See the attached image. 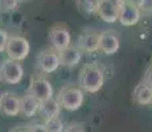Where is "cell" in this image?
Here are the masks:
<instances>
[{
  "mask_svg": "<svg viewBox=\"0 0 152 132\" xmlns=\"http://www.w3.org/2000/svg\"><path fill=\"white\" fill-rule=\"evenodd\" d=\"M21 0H0V11L1 12H12L19 7Z\"/></svg>",
  "mask_w": 152,
  "mask_h": 132,
  "instance_id": "obj_19",
  "label": "cell"
},
{
  "mask_svg": "<svg viewBox=\"0 0 152 132\" xmlns=\"http://www.w3.org/2000/svg\"><path fill=\"white\" fill-rule=\"evenodd\" d=\"M132 98L135 101V103L139 106L151 104L152 103V89L142 82V83L136 85V87L134 89Z\"/></svg>",
  "mask_w": 152,
  "mask_h": 132,
  "instance_id": "obj_16",
  "label": "cell"
},
{
  "mask_svg": "<svg viewBox=\"0 0 152 132\" xmlns=\"http://www.w3.org/2000/svg\"><path fill=\"white\" fill-rule=\"evenodd\" d=\"M61 108L62 107H61L58 99L52 98V99H48V101H44L40 103L39 115L41 116V119L44 122H46V120H49V119H53V118L60 116Z\"/></svg>",
  "mask_w": 152,
  "mask_h": 132,
  "instance_id": "obj_14",
  "label": "cell"
},
{
  "mask_svg": "<svg viewBox=\"0 0 152 132\" xmlns=\"http://www.w3.org/2000/svg\"><path fill=\"white\" fill-rule=\"evenodd\" d=\"M142 16H152V0H142L139 4Z\"/></svg>",
  "mask_w": 152,
  "mask_h": 132,
  "instance_id": "obj_20",
  "label": "cell"
},
{
  "mask_svg": "<svg viewBox=\"0 0 152 132\" xmlns=\"http://www.w3.org/2000/svg\"><path fill=\"white\" fill-rule=\"evenodd\" d=\"M28 131L29 132H48L45 128V125L44 124H39V123H36V124H32L31 127H28Z\"/></svg>",
  "mask_w": 152,
  "mask_h": 132,
  "instance_id": "obj_23",
  "label": "cell"
},
{
  "mask_svg": "<svg viewBox=\"0 0 152 132\" xmlns=\"http://www.w3.org/2000/svg\"><path fill=\"white\" fill-rule=\"evenodd\" d=\"M0 74H1L3 82L8 85H17L24 78V67L17 61L7 58L0 65Z\"/></svg>",
  "mask_w": 152,
  "mask_h": 132,
  "instance_id": "obj_5",
  "label": "cell"
},
{
  "mask_svg": "<svg viewBox=\"0 0 152 132\" xmlns=\"http://www.w3.org/2000/svg\"><path fill=\"white\" fill-rule=\"evenodd\" d=\"M121 48V40L115 31H104L99 36V50L107 55H113Z\"/></svg>",
  "mask_w": 152,
  "mask_h": 132,
  "instance_id": "obj_10",
  "label": "cell"
},
{
  "mask_svg": "<svg viewBox=\"0 0 152 132\" xmlns=\"http://www.w3.org/2000/svg\"><path fill=\"white\" fill-rule=\"evenodd\" d=\"M1 81H3V79H1V74H0V83H1Z\"/></svg>",
  "mask_w": 152,
  "mask_h": 132,
  "instance_id": "obj_27",
  "label": "cell"
},
{
  "mask_svg": "<svg viewBox=\"0 0 152 132\" xmlns=\"http://www.w3.org/2000/svg\"><path fill=\"white\" fill-rule=\"evenodd\" d=\"M143 83H145L147 86H150L152 89V67L147 70V73H145L144 75V79H143Z\"/></svg>",
  "mask_w": 152,
  "mask_h": 132,
  "instance_id": "obj_24",
  "label": "cell"
},
{
  "mask_svg": "<svg viewBox=\"0 0 152 132\" xmlns=\"http://www.w3.org/2000/svg\"><path fill=\"white\" fill-rule=\"evenodd\" d=\"M60 55V61H61V66L65 67H75L82 60V52L77 48V46H72L64 49V50L58 52Z\"/></svg>",
  "mask_w": 152,
  "mask_h": 132,
  "instance_id": "obj_13",
  "label": "cell"
},
{
  "mask_svg": "<svg viewBox=\"0 0 152 132\" xmlns=\"http://www.w3.org/2000/svg\"><path fill=\"white\" fill-rule=\"evenodd\" d=\"M8 39H10V36H8L7 31H4V29L0 28V53L5 52V48H7Z\"/></svg>",
  "mask_w": 152,
  "mask_h": 132,
  "instance_id": "obj_21",
  "label": "cell"
},
{
  "mask_svg": "<svg viewBox=\"0 0 152 132\" xmlns=\"http://www.w3.org/2000/svg\"><path fill=\"white\" fill-rule=\"evenodd\" d=\"M77 4L85 13H97V0H77Z\"/></svg>",
  "mask_w": 152,
  "mask_h": 132,
  "instance_id": "obj_18",
  "label": "cell"
},
{
  "mask_svg": "<svg viewBox=\"0 0 152 132\" xmlns=\"http://www.w3.org/2000/svg\"><path fill=\"white\" fill-rule=\"evenodd\" d=\"M0 114L4 116H17L20 114V96L11 91L0 94Z\"/></svg>",
  "mask_w": 152,
  "mask_h": 132,
  "instance_id": "obj_9",
  "label": "cell"
},
{
  "mask_svg": "<svg viewBox=\"0 0 152 132\" xmlns=\"http://www.w3.org/2000/svg\"><path fill=\"white\" fill-rule=\"evenodd\" d=\"M28 94L32 95L33 98H36L37 101L41 103L44 101H48V99L53 98V86L52 83L44 77H36L32 79L31 85H29Z\"/></svg>",
  "mask_w": 152,
  "mask_h": 132,
  "instance_id": "obj_8",
  "label": "cell"
},
{
  "mask_svg": "<svg viewBox=\"0 0 152 132\" xmlns=\"http://www.w3.org/2000/svg\"><path fill=\"white\" fill-rule=\"evenodd\" d=\"M48 40L52 45V49L61 52L72 45V33L65 24H54L48 32Z\"/></svg>",
  "mask_w": 152,
  "mask_h": 132,
  "instance_id": "obj_4",
  "label": "cell"
},
{
  "mask_svg": "<svg viewBox=\"0 0 152 132\" xmlns=\"http://www.w3.org/2000/svg\"><path fill=\"white\" fill-rule=\"evenodd\" d=\"M44 125H45L48 132H64L65 131V124H64V122L61 120L60 116L44 122Z\"/></svg>",
  "mask_w": 152,
  "mask_h": 132,
  "instance_id": "obj_17",
  "label": "cell"
},
{
  "mask_svg": "<svg viewBox=\"0 0 152 132\" xmlns=\"http://www.w3.org/2000/svg\"><path fill=\"white\" fill-rule=\"evenodd\" d=\"M104 85V73L95 63H87L81 69L80 73V87L83 93L95 94Z\"/></svg>",
  "mask_w": 152,
  "mask_h": 132,
  "instance_id": "obj_1",
  "label": "cell"
},
{
  "mask_svg": "<svg viewBox=\"0 0 152 132\" xmlns=\"http://www.w3.org/2000/svg\"><path fill=\"white\" fill-rule=\"evenodd\" d=\"M40 102L27 93L25 95L20 96V114L25 118H33L39 114Z\"/></svg>",
  "mask_w": 152,
  "mask_h": 132,
  "instance_id": "obj_15",
  "label": "cell"
},
{
  "mask_svg": "<svg viewBox=\"0 0 152 132\" xmlns=\"http://www.w3.org/2000/svg\"><path fill=\"white\" fill-rule=\"evenodd\" d=\"M64 132H85L83 124L82 123H70L69 125L65 127V131Z\"/></svg>",
  "mask_w": 152,
  "mask_h": 132,
  "instance_id": "obj_22",
  "label": "cell"
},
{
  "mask_svg": "<svg viewBox=\"0 0 152 132\" xmlns=\"http://www.w3.org/2000/svg\"><path fill=\"white\" fill-rule=\"evenodd\" d=\"M123 3H128V4H132V5H138L139 7V4H140V1L142 0H122Z\"/></svg>",
  "mask_w": 152,
  "mask_h": 132,
  "instance_id": "obj_25",
  "label": "cell"
},
{
  "mask_svg": "<svg viewBox=\"0 0 152 132\" xmlns=\"http://www.w3.org/2000/svg\"><path fill=\"white\" fill-rule=\"evenodd\" d=\"M36 61L39 70L44 74L54 73L61 66L60 55H58V52H56L54 49H42L37 54Z\"/></svg>",
  "mask_w": 152,
  "mask_h": 132,
  "instance_id": "obj_7",
  "label": "cell"
},
{
  "mask_svg": "<svg viewBox=\"0 0 152 132\" xmlns=\"http://www.w3.org/2000/svg\"><path fill=\"white\" fill-rule=\"evenodd\" d=\"M151 104H152V103H151Z\"/></svg>",
  "mask_w": 152,
  "mask_h": 132,
  "instance_id": "obj_28",
  "label": "cell"
},
{
  "mask_svg": "<svg viewBox=\"0 0 152 132\" xmlns=\"http://www.w3.org/2000/svg\"><path fill=\"white\" fill-rule=\"evenodd\" d=\"M140 19H142V12H140L138 5H132L128 3L122 4L118 21L123 26H134L139 24Z\"/></svg>",
  "mask_w": 152,
  "mask_h": 132,
  "instance_id": "obj_11",
  "label": "cell"
},
{
  "mask_svg": "<svg viewBox=\"0 0 152 132\" xmlns=\"http://www.w3.org/2000/svg\"><path fill=\"white\" fill-rule=\"evenodd\" d=\"M151 67H152V66H151Z\"/></svg>",
  "mask_w": 152,
  "mask_h": 132,
  "instance_id": "obj_29",
  "label": "cell"
},
{
  "mask_svg": "<svg viewBox=\"0 0 152 132\" xmlns=\"http://www.w3.org/2000/svg\"><path fill=\"white\" fill-rule=\"evenodd\" d=\"M123 4L122 0H97V13L104 23H116Z\"/></svg>",
  "mask_w": 152,
  "mask_h": 132,
  "instance_id": "obj_6",
  "label": "cell"
},
{
  "mask_svg": "<svg viewBox=\"0 0 152 132\" xmlns=\"http://www.w3.org/2000/svg\"><path fill=\"white\" fill-rule=\"evenodd\" d=\"M57 99L62 108L68 111H77L85 102V93L80 86H64L58 93Z\"/></svg>",
  "mask_w": 152,
  "mask_h": 132,
  "instance_id": "obj_2",
  "label": "cell"
},
{
  "mask_svg": "<svg viewBox=\"0 0 152 132\" xmlns=\"http://www.w3.org/2000/svg\"><path fill=\"white\" fill-rule=\"evenodd\" d=\"M99 36L97 32H85L78 37L77 48L83 53H95L99 50Z\"/></svg>",
  "mask_w": 152,
  "mask_h": 132,
  "instance_id": "obj_12",
  "label": "cell"
},
{
  "mask_svg": "<svg viewBox=\"0 0 152 132\" xmlns=\"http://www.w3.org/2000/svg\"><path fill=\"white\" fill-rule=\"evenodd\" d=\"M31 52L29 41L23 36H10L5 48V54L10 60L21 62L28 57Z\"/></svg>",
  "mask_w": 152,
  "mask_h": 132,
  "instance_id": "obj_3",
  "label": "cell"
},
{
  "mask_svg": "<svg viewBox=\"0 0 152 132\" xmlns=\"http://www.w3.org/2000/svg\"><path fill=\"white\" fill-rule=\"evenodd\" d=\"M11 132H29L28 131V128H23V127H20V128H15L13 131H11Z\"/></svg>",
  "mask_w": 152,
  "mask_h": 132,
  "instance_id": "obj_26",
  "label": "cell"
}]
</instances>
